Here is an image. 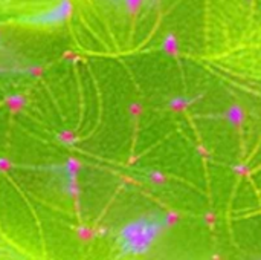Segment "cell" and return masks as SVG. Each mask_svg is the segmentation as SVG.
Returning <instances> with one entry per match:
<instances>
[{"mask_svg": "<svg viewBox=\"0 0 261 260\" xmlns=\"http://www.w3.org/2000/svg\"><path fill=\"white\" fill-rule=\"evenodd\" d=\"M162 224L154 219H141L128 224L121 233V247L127 254L139 256L147 253L158 241Z\"/></svg>", "mask_w": 261, "mask_h": 260, "instance_id": "obj_1", "label": "cell"}, {"mask_svg": "<svg viewBox=\"0 0 261 260\" xmlns=\"http://www.w3.org/2000/svg\"><path fill=\"white\" fill-rule=\"evenodd\" d=\"M70 14H72V3H70L69 0L61 2V5H60V8H58V15H60V18H67Z\"/></svg>", "mask_w": 261, "mask_h": 260, "instance_id": "obj_2", "label": "cell"}]
</instances>
